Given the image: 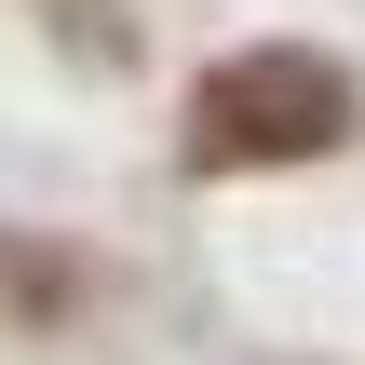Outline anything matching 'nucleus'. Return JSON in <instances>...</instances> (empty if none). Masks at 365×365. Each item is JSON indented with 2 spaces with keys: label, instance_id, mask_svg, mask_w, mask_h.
Wrapping results in <instances>:
<instances>
[{
  "label": "nucleus",
  "instance_id": "obj_2",
  "mask_svg": "<svg viewBox=\"0 0 365 365\" xmlns=\"http://www.w3.org/2000/svg\"><path fill=\"white\" fill-rule=\"evenodd\" d=\"M68 312H81V271H68V257L0 244V325H27V339H41V325H68Z\"/></svg>",
  "mask_w": 365,
  "mask_h": 365
},
{
  "label": "nucleus",
  "instance_id": "obj_3",
  "mask_svg": "<svg viewBox=\"0 0 365 365\" xmlns=\"http://www.w3.org/2000/svg\"><path fill=\"white\" fill-rule=\"evenodd\" d=\"M68 41H81V54H95V68H108V54H122V27H108V14H95V0H68Z\"/></svg>",
  "mask_w": 365,
  "mask_h": 365
},
{
  "label": "nucleus",
  "instance_id": "obj_1",
  "mask_svg": "<svg viewBox=\"0 0 365 365\" xmlns=\"http://www.w3.org/2000/svg\"><path fill=\"white\" fill-rule=\"evenodd\" d=\"M365 95L339 54H312V41H244V54H217L203 81H190V163L203 176H284V163H325V149H352Z\"/></svg>",
  "mask_w": 365,
  "mask_h": 365
}]
</instances>
